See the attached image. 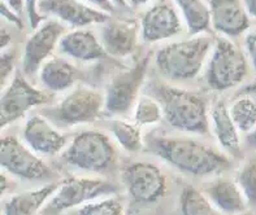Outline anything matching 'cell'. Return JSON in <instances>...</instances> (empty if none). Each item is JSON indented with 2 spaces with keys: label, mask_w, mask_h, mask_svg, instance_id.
<instances>
[{
  "label": "cell",
  "mask_w": 256,
  "mask_h": 215,
  "mask_svg": "<svg viewBox=\"0 0 256 215\" xmlns=\"http://www.w3.org/2000/svg\"><path fill=\"white\" fill-rule=\"evenodd\" d=\"M126 1L132 6H142L148 3V1H151V0H126Z\"/></svg>",
  "instance_id": "ab89813d"
},
{
  "label": "cell",
  "mask_w": 256,
  "mask_h": 215,
  "mask_svg": "<svg viewBox=\"0 0 256 215\" xmlns=\"http://www.w3.org/2000/svg\"><path fill=\"white\" fill-rule=\"evenodd\" d=\"M117 186L108 180L91 178H69L62 182L56 193L42 209L43 215H60L90 201L107 197L117 192Z\"/></svg>",
  "instance_id": "52a82bcc"
},
{
  "label": "cell",
  "mask_w": 256,
  "mask_h": 215,
  "mask_svg": "<svg viewBox=\"0 0 256 215\" xmlns=\"http://www.w3.org/2000/svg\"><path fill=\"white\" fill-rule=\"evenodd\" d=\"M150 55L140 58L134 66L116 74L104 92V112L108 116H125L134 109L140 99V91L146 79L150 65Z\"/></svg>",
  "instance_id": "ba28073f"
},
{
  "label": "cell",
  "mask_w": 256,
  "mask_h": 215,
  "mask_svg": "<svg viewBox=\"0 0 256 215\" xmlns=\"http://www.w3.org/2000/svg\"><path fill=\"white\" fill-rule=\"evenodd\" d=\"M247 75V61L237 45L228 38H218L214 45L206 70V80L214 91H226L240 86Z\"/></svg>",
  "instance_id": "8992f818"
},
{
  "label": "cell",
  "mask_w": 256,
  "mask_h": 215,
  "mask_svg": "<svg viewBox=\"0 0 256 215\" xmlns=\"http://www.w3.org/2000/svg\"><path fill=\"white\" fill-rule=\"evenodd\" d=\"M110 129L114 140L118 143L124 151L136 153L142 149V134H140V126L136 123L126 122L122 119H114L110 122Z\"/></svg>",
  "instance_id": "d4e9b609"
},
{
  "label": "cell",
  "mask_w": 256,
  "mask_h": 215,
  "mask_svg": "<svg viewBox=\"0 0 256 215\" xmlns=\"http://www.w3.org/2000/svg\"><path fill=\"white\" fill-rule=\"evenodd\" d=\"M246 143H247V145H248V147L255 148V149H256V129L252 130L250 134H247Z\"/></svg>",
  "instance_id": "f35d334b"
},
{
  "label": "cell",
  "mask_w": 256,
  "mask_h": 215,
  "mask_svg": "<svg viewBox=\"0 0 256 215\" xmlns=\"http://www.w3.org/2000/svg\"><path fill=\"white\" fill-rule=\"evenodd\" d=\"M158 96L164 118L173 129L196 135L210 132L207 103L203 97L170 86H160Z\"/></svg>",
  "instance_id": "3957f363"
},
{
  "label": "cell",
  "mask_w": 256,
  "mask_h": 215,
  "mask_svg": "<svg viewBox=\"0 0 256 215\" xmlns=\"http://www.w3.org/2000/svg\"><path fill=\"white\" fill-rule=\"evenodd\" d=\"M77 215H124V208L117 199L107 197L81 206Z\"/></svg>",
  "instance_id": "f1b7e54d"
},
{
  "label": "cell",
  "mask_w": 256,
  "mask_h": 215,
  "mask_svg": "<svg viewBox=\"0 0 256 215\" xmlns=\"http://www.w3.org/2000/svg\"><path fill=\"white\" fill-rule=\"evenodd\" d=\"M212 130L218 144L232 157H240V130L229 113V108L224 101H218L211 110Z\"/></svg>",
  "instance_id": "7402d4cb"
},
{
  "label": "cell",
  "mask_w": 256,
  "mask_h": 215,
  "mask_svg": "<svg viewBox=\"0 0 256 215\" xmlns=\"http://www.w3.org/2000/svg\"><path fill=\"white\" fill-rule=\"evenodd\" d=\"M82 1H84V3H88V4H91V5L95 6V8H98V9L104 10V12L110 13V14L114 10V5L110 3V0H82Z\"/></svg>",
  "instance_id": "836d02e7"
},
{
  "label": "cell",
  "mask_w": 256,
  "mask_h": 215,
  "mask_svg": "<svg viewBox=\"0 0 256 215\" xmlns=\"http://www.w3.org/2000/svg\"><path fill=\"white\" fill-rule=\"evenodd\" d=\"M22 136L26 145L42 156H55L66 145V138L42 114L32 117L26 122Z\"/></svg>",
  "instance_id": "e0dca14e"
},
{
  "label": "cell",
  "mask_w": 256,
  "mask_h": 215,
  "mask_svg": "<svg viewBox=\"0 0 256 215\" xmlns=\"http://www.w3.org/2000/svg\"><path fill=\"white\" fill-rule=\"evenodd\" d=\"M58 47L64 55L80 61H96L108 57L102 42L90 30L76 29L65 34L58 43Z\"/></svg>",
  "instance_id": "ac0fdd59"
},
{
  "label": "cell",
  "mask_w": 256,
  "mask_h": 215,
  "mask_svg": "<svg viewBox=\"0 0 256 215\" xmlns=\"http://www.w3.org/2000/svg\"><path fill=\"white\" fill-rule=\"evenodd\" d=\"M237 184L244 192L247 204L256 208V157L248 160L240 167L237 175Z\"/></svg>",
  "instance_id": "83f0119b"
},
{
  "label": "cell",
  "mask_w": 256,
  "mask_h": 215,
  "mask_svg": "<svg viewBox=\"0 0 256 215\" xmlns=\"http://www.w3.org/2000/svg\"><path fill=\"white\" fill-rule=\"evenodd\" d=\"M204 195L214 204V206L222 214L238 215L246 212L247 204L244 192L240 191L237 182L218 179L208 184Z\"/></svg>",
  "instance_id": "d6986e66"
},
{
  "label": "cell",
  "mask_w": 256,
  "mask_h": 215,
  "mask_svg": "<svg viewBox=\"0 0 256 215\" xmlns=\"http://www.w3.org/2000/svg\"><path fill=\"white\" fill-rule=\"evenodd\" d=\"M110 1L114 4V6H120V8H126V6L129 5L126 0H110Z\"/></svg>",
  "instance_id": "60d3db41"
},
{
  "label": "cell",
  "mask_w": 256,
  "mask_h": 215,
  "mask_svg": "<svg viewBox=\"0 0 256 215\" xmlns=\"http://www.w3.org/2000/svg\"><path fill=\"white\" fill-rule=\"evenodd\" d=\"M140 25L134 19L112 18L103 23L100 42L108 55L126 57L133 53L138 43Z\"/></svg>",
  "instance_id": "2e32d148"
},
{
  "label": "cell",
  "mask_w": 256,
  "mask_h": 215,
  "mask_svg": "<svg viewBox=\"0 0 256 215\" xmlns=\"http://www.w3.org/2000/svg\"><path fill=\"white\" fill-rule=\"evenodd\" d=\"M134 122L138 126H150L159 123L164 118L160 101L150 96H140L134 106Z\"/></svg>",
  "instance_id": "4316f807"
},
{
  "label": "cell",
  "mask_w": 256,
  "mask_h": 215,
  "mask_svg": "<svg viewBox=\"0 0 256 215\" xmlns=\"http://www.w3.org/2000/svg\"><path fill=\"white\" fill-rule=\"evenodd\" d=\"M64 32L65 27L56 19H50L34 30L24 48L22 71L26 77H32L39 73L65 35Z\"/></svg>",
  "instance_id": "7c38bea8"
},
{
  "label": "cell",
  "mask_w": 256,
  "mask_h": 215,
  "mask_svg": "<svg viewBox=\"0 0 256 215\" xmlns=\"http://www.w3.org/2000/svg\"><path fill=\"white\" fill-rule=\"evenodd\" d=\"M81 73L62 57H52L39 70V80L50 92H64L77 83Z\"/></svg>",
  "instance_id": "ffe728a7"
},
{
  "label": "cell",
  "mask_w": 256,
  "mask_h": 215,
  "mask_svg": "<svg viewBox=\"0 0 256 215\" xmlns=\"http://www.w3.org/2000/svg\"><path fill=\"white\" fill-rule=\"evenodd\" d=\"M122 183L132 203L152 205L164 197L166 180L159 167L147 162H134L122 170Z\"/></svg>",
  "instance_id": "30bf717a"
},
{
  "label": "cell",
  "mask_w": 256,
  "mask_h": 215,
  "mask_svg": "<svg viewBox=\"0 0 256 215\" xmlns=\"http://www.w3.org/2000/svg\"><path fill=\"white\" fill-rule=\"evenodd\" d=\"M0 164L6 173L20 179L40 180L52 175L48 165L28 145H24L12 135L2 139Z\"/></svg>",
  "instance_id": "8fae6325"
},
{
  "label": "cell",
  "mask_w": 256,
  "mask_h": 215,
  "mask_svg": "<svg viewBox=\"0 0 256 215\" xmlns=\"http://www.w3.org/2000/svg\"><path fill=\"white\" fill-rule=\"evenodd\" d=\"M181 30L178 12L166 0L151 6L140 19V36L146 43L166 40L180 34Z\"/></svg>",
  "instance_id": "5bb4252c"
},
{
  "label": "cell",
  "mask_w": 256,
  "mask_h": 215,
  "mask_svg": "<svg viewBox=\"0 0 256 215\" xmlns=\"http://www.w3.org/2000/svg\"><path fill=\"white\" fill-rule=\"evenodd\" d=\"M38 4L39 0H25L26 14H28L30 27H32V30L38 29L39 26L42 25V21L43 18H44V17L39 13Z\"/></svg>",
  "instance_id": "4dcf8cb0"
},
{
  "label": "cell",
  "mask_w": 256,
  "mask_h": 215,
  "mask_svg": "<svg viewBox=\"0 0 256 215\" xmlns=\"http://www.w3.org/2000/svg\"><path fill=\"white\" fill-rule=\"evenodd\" d=\"M0 12H2V17L6 18L8 22L12 23L13 26H16L17 29H24L22 18L20 16L16 10H13L10 5H6L4 1H2V6H0Z\"/></svg>",
  "instance_id": "1f68e13d"
},
{
  "label": "cell",
  "mask_w": 256,
  "mask_h": 215,
  "mask_svg": "<svg viewBox=\"0 0 256 215\" xmlns=\"http://www.w3.org/2000/svg\"><path fill=\"white\" fill-rule=\"evenodd\" d=\"M180 206L182 215H222L204 193L192 186L185 187L182 191Z\"/></svg>",
  "instance_id": "cb8c5ba5"
},
{
  "label": "cell",
  "mask_w": 256,
  "mask_h": 215,
  "mask_svg": "<svg viewBox=\"0 0 256 215\" xmlns=\"http://www.w3.org/2000/svg\"><path fill=\"white\" fill-rule=\"evenodd\" d=\"M238 95L240 96H244V95H247V96H256V80L251 82V83L246 84L238 91Z\"/></svg>",
  "instance_id": "d590c367"
},
{
  "label": "cell",
  "mask_w": 256,
  "mask_h": 215,
  "mask_svg": "<svg viewBox=\"0 0 256 215\" xmlns=\"http://www.w3.org/2000/svg\"><path fill=\"white\" fill-rule=\"evenodd\" d=\"M39 13L54 16L74 29H84L92 23H106L110 13L88 5L82 0H39Z\"/></svg>",
  "instance_id": "4fadbf2b"
},
{
  "label": "cell",
  "mask_w": 256,
  "mask_h": 215,
  "mask_svg": "<svg viewBox=\"0 0 256 215\" xmlns=\"http://www.w3.org/2000/svg\"><path fill=\"white\" fill-rule=\"evenodd\" d=\"M62 160L69 166L84 173L107 174L116 167L117 152L106 134L84 131L72 140L62 154Z\"/></svg>",
  "instance_id": "277c9868"
},
{
  "label": "cell",
  "mask_w": 256,
  "mask_h": 215,
  "mask_svg": "<svg viewBox=\"0 0 256 215\" xmlns=\"http://www.w3.org/2000/svg\"><path fill=\"white\" fill-rule=\"evenodd\" d=\"M62 182L46 184L36 190L20 192L10 197L4 205V215H36L48 203L62 186Z\"/></svg>",
  "instance_id": "44dd1931"
},
{
  "label": "cell",
  "mask_w": 256,
  "mask_h": 215,
  "mask_svg": "<svg viewBox=\"0 0 256 215\" xmlns=\"http://www.w3.org/2000/svg\"><path fill=\"white\" fill-rule=\"evenodd\" d=\"M50 101V95L30 84L20 71L14 73L8 86L3 90L0 100V125L6 126L22 118L36 106L44 105Z\"/></svg>",
  "instance_id": "9c48e42d"
},
{
  "label": "cell",
  "mask_w": 256,
  "mask_h": 215,
  "mask_svg": "<svg viewBox=\"0 0 256 215\" xmlns=\"http://www.w3.org/2000/svg\"><path fill=\"white\" fill-rule=\"evenodd\" d=\"M229 113L240 132L250 134L256 129V100L252 96H240L229 108Z\"/></svg>",
  "instance_id": "484cf974"
},
{
  "label": "cell",
  "mask_w": 256,
  "mask_h": 215,
  "mask_svg": "<svg viewBox=\"0 0 256 215\" xmlns=\"http://www.w3.org/2000/svg\"><path fill=\"white\" fill-rule=\"evenodd\" d=\"M10 40H12V36L8 31H6L4 27H2V36H0V42H2V51L4 49L10 48Z\"/></svg>",
  "instance_id": "8d00e7d4"
},
{
  "label": "cell",
  "mask_w": 256,
  "mask_h": 215,
  "mask_svg": "<svg viewBox=\"0 0 256 215\" xmlns=\"http://www.w3.org/2000/svg\"><path fill=\"white\" fill-rule=\"evenodd\" d=\"M104 93L88 86H77L56 105L40 114L58 127H74L95 122L104 112Z\"/></svg>",
  "instance_id": "5b68a950"
},
{
  "label": "cell",
  "mask_w": 256,
  "mask_h": 215,
  "mask_svg": "<svg viewBox=\"0 0 256 215\" xmlns=\"http://www.w3.org/2000/svg\"><path fill=\"white\" fill-rule=\"evenodd\" d=\"M17 51L16 49H4L2 51V57H0V82L3 90L8 86L12 78L14 77V68H16Z\"/></svg>",
  "instance_id": "f546056e"
},
{
  "label": "cell",
  "mask_w": 256,
  "mask_h": 215,
  "mask_svg": "<svg viewBox=\"0 0 256 215\" xmlns=\"http://www.w3.org/2000/svg\"><path fill=\"white\" fill-rule=\"evenodd\" d=\"M214 47L211 35H195L164 45L156 52V66L166 79L184 82L194 79L204 66Z\"/></svg>",
  "instance_id": "7a4b0ae2"
},
{
  "label": "cell",
  "mask_w": 256,
  "mask_h": 215,
  "mask_svg": "<svg viewBox=\"0 0 256 215\" xmlns=\"http://www.w3.org/2000/svg\"><path fill=\"white\" fill-rule=\"evenodd\" d=\"M244 47H246V52L250 58L251 65L256 71V27L248 31L244 38Z\"/></svg>",
  "instance_id": "d6a6232c"
},
{
  "label": "cell",
  "mask_w": 256,
  "mask_h": 215,
  "mask_svg": "<svg viewBox=\"0 0 256 215\" xmlns=\"http://www.w3.org/2000/svg\"><path fill=\"white\" fill-rule=\"evenodd\" d=\"M211 26L228 38H236L250 27V16L240 0H208Z\"/></svg>",
  "instance_id": "9a60e30c"
},
{
  "label": "cell",
  "mask_w": 256,
  "mask_h": 215,
  "mask_svg": "<svg viewBox=\"0 0 256 215\" xmlns=\"http://www.w3.org/2000/svg\"><path fill=\"white\" fill-rule=\"evenodd\" d=\"M6 5H10L13 10H16L20 16H22L24 10H26L25 0H2Z\"/></svg>",
  "instance_id": "e575fe53"
},
{
  "label": "cell",
  "mask_w": 256,
  "mask_h": 215,
  "mask_svg": "<svg viewBox=\"0 0 256 215\" xmlns=\"http://www.w3.org/2000/svg\"><path fill=\"white\" fill-rule=\"evenodd\" d=\"M147 151L181 173L194 177L216 175L232 167L228 156L192 139L152 136L147 140Z\"/></svg>",
  "instance_id": "6da1fadb"
},
{
  "label": "cell",
  "mask_w": 256,
  "mask_h": 215,
  "mask_svg": "<svg viewBox=\"0 0 256 215\" xmlns=\"http://www.w3.org/2000/svg\"><path fill=\"white\" fill-rule=\"evenodd\" d=\"M244 5L248 16L256 18V0H244Z\"/></svg>",
  "instance_id": "74e56055"
},
{
  "label": "cell",
  "mask_w": 256,
  "mask_h": 215,
  "mask_svg": "<svg viewBox=\"0 0 256 215\" xmlns=\"http://www.w3.org/2000/svg\"><path fill=\"white\" fill-rule=\"evenodd\" d=\"M185 19L188 34L199 35L211 29L210 6L203 0H173Z\"/></svg>",
  "instance_id": "603a6c76"
}]
</instances>
